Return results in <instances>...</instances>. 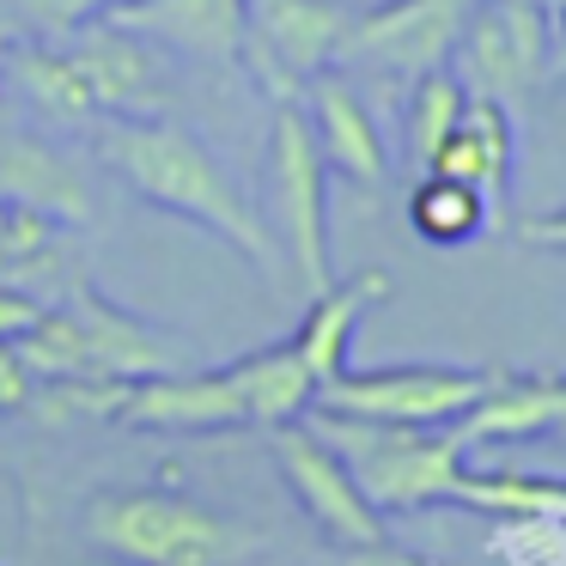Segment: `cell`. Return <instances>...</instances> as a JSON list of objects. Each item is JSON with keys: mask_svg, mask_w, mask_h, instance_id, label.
<instances>
[{"mask_svg": "<svg viewBox=\"0 0 566 566\" xmlns=\"http://www.w3.org/2000/svg\"><path fill=\"white\" fill-rule=\"evenodd\" d=\"M305 420L323 444H335V457L354 469L359 493L384 517L427 512V505H463L500 524L566 517V481L524 475V469H469V451L451 439V427H384V420L323 415V408H305Z\"/></svg>", "mask_w": 566, "mask_h": 566, "instance_id": "obj_1", "label": "cell"}, {"mask_svg": "<svg viewBox=\"0 0 566 566\" xmlns=\"http://www.w3.org/2000/svg\"><path fill=\"white\" fill-rule=\"evenodd\" d=\"M98 153L111 159V171L135 189L140 201L177 213V220L201 226V232L226 238L244 262H256L262 274H281V238L256 220V208L244 201V189L226 177V165L213 159V147L201 135H189L171 116H111L98 128Z\"/></svg>", "mask_w": 566, "mask_h": 566, "instance_id": "obj_2", "label": "cell"}, {"mask_svg": "<svg viewBox=\"0 0 566 566\" xmlns=\"http://www.w3.org/2000/svg\"><path fill=\"white\" fill-rule=\"evenodd\" d=\"M86 536L123 566H244L262 530L171 488H111L86 500Z\"/></svg>", "mask_w": 566, "mask_h": 566, "instance_id": "obj_3", "label": "cell"}, {"mask_svg": "<svg viewBox=\"0 0 566 566\" xmlns=\"http://www.w3.org/2000/svg\"><path fill=\"white\" fill-rule=\"evenodd\" d=\"M19 359L31 366V378H111V384H135L153 371H177L184 354L165 329L128 317L123 305L98 293L92 281L67 286L62 298L38 311L25 335H13Z\"/></svg>", "mask_w": 566, "mask_h": 566, "instance_id": "obj_4", "label": "cell"}, {"mask_svg": "<svg viewBox=\"0 0 566 566\" xmlns=\"http://www.w3.org/2000/svg\"><path fill=\"white\" fill-rule=\"evenodd\" d=\"M269 213L293 256L305 293L335 281L329 269V165L317 153V135L305 123V104L286 98L274 104L269 123Z\"/></svg>", "mask_w": 566, "mask_h": 566, "instance_id": "obj_5", "label": "cell"}, {"mask_svg": "<svg viewBox=\"0 0 566 566\" xmlns=\"http://www.w3.org/2000/svg\"><path fill=\"white\" fill-rule=\"evenodd\" d=\"M354 13V0H244L238 62L269 92V104L305 98L311 80L335 67V50H342Z\"/></svg>", "mask_w": 566, "mask_h": 566, "instance_id": "obj_6", "label": "cell"}, {"mask_svg": "<svg viewBox=\"0 0 566 566\" xmlns=\"http://www.w3.org/2000/svg\"><path fill=\"white\" fill-rule=\"evenodd\" d=\"M488 384L493 371H475V366H378V371L342 366L335 378L317 384L311 408L384 420V427H451Z\"/></svg>", "mask_w": 566, "mask_h": 566, "instance_id": "obj_7", "label": "cell"}, {"mask_svg": "<svg viewBox=\"0 0 566 566\" xmlns=\"http://www.w3.org/2000/svg\"><path fill=\"white\" fill-rule=\"evenodd\" d=\"M451 62H463L457 80H463L475 98H493V104H505V111H517L554 67L548 13L530 7V0H475Z\"/></svg>", "mask_w": 566, "mask_h": 566, "instance_id": "obj_8", "label": "cell"}, {"mask_svg": "<svg viewBox=\"0 0 566 566\" xmlns=\"http://www.w3.org/2000/svg\"><path fill=\"white\" fill-rule=\"evenodd\" d=\"M469 7L475 0H378V7H359L342 50H335V67L408 86V80L451 62Z\"/></svg>", "mask_w": 566, "mask_h": 566, "instance_id": "obj_9", "label": "cell"}, {"mask_svg": "<svg viewBox=\"0 0 566 566\" xmlns=\"http://www.w3.org/2000/svg\"><path fill=\"white\" fill-rule=\"evenodd\" d=\"M269 451H274V469H281L286 493L298 500V512H305L335 548H359V542L390 536V517L359 493L354 469L335 457V444H323L317 432H311V420L269 427Z\"/></svg>", "mask_w": 566, "mask_h": 566, "instance_id": "obj_10", "label": "cell"}, {"mask_svg": "<svg viewBox=\"0 0 566 566\" xmlns=\"http://www.w3.org/2000/svg\"><path fill=\"white\" fill-rule=\"evenodd\" d=\"M67 62L86 80L92 116H165V80H159V50L135 38L128 25H80L62 38Z\"/></svg>", "mask_w": 566, "mask_h": 566, "instance_id": "obj_11", "label": "cell"}, {"mask_svg": "<svg viewBox=\"0 0 566 566\" xmlns=\"http://www.w3.org/2000/svg\"><path fill=\"white\" fill-rule=\"evenodd\" d=\"M111 420L140 427V432H232V427H250L232 371H189V366L123 384Z\"/></svg>", "mask_w": 566, "mask_h": 566, "instance_id": "obj_12", "label": "cell"}, {"mask_svg": "<svg viewBox=\"0 0 566 566\" xmlns=\"http://www.w3.org/2000/svg\"><path fill=\"white\" fill-rule=\"evenodd\" d=\"M104 19L184 62L238 67V50H244V0H135V7H111Z\"/></svg>", "mask_w": 566, "mask_h": 566, "instance_id": "obj_13", "label": "cell"}, {"mask_svg": "<svg viewBox=\"0 0 566 566\" xmlns=\"http://www.w3.org/2000/svg\"><path fill=\"white\" fill-rule=\"evenodd\" d=\"M298 104H305V123H311V135H317V153H323V165H329V177H347L354 189L390 184V159H384L378 123H371L366 98H359L335 67L311 80Z\"/></svg>", "mask_w": 566, "mask_h": 566, "instance_id": "obj_14", "label": "cell"}, {"mask_svg": "<svg viewBox=\"0 0 566 566\" xmlns=\"http://www.w3.org/2000/svg\"><path fill=\"white\" fill-rule=\"evenodd\" d=\"M0 201H19L31 213H50L62 226L92 220V184L62 147L25 135V128H0Z\"/></svg>", "mask_w": 566, "mask_h": 566, "instance_id": "obj_15", "label": "cell"}, {"mask_svg": "<svg viewBox=\"0 0 566 566\" xmlns=\"http://www.w3.org/2000/svg\"><path fill=\"white\" fill-rule=\"evenodd\" d=\"M566 415V378H500L451 420V439L463 451H481V444H517L536 439V432H554V420Z\"/></svg>", "mask_w": 566, "mask_h": 566, "instance_id": "obj_16", "label": "cell"}, {"mask_svg": "<svg viewBox=\"0 0 566 566\" xmlns=\"http://www.w3.org/2000/svg\"><path fill=\"white\" fill-rule=\"evenodd\" d=\"M384 298H390V274L384 269H366V274H354V281H329V286L311 293V311L293 335V347L311 366V378L323 384L342 366H354V335H359V323H366V311L384 305Z\"/></svg>", "mask_w": 566, "mask_h": 566, "instance_id": "obj_17", "label": "cell"}, {"mask_svg": "<svg viewBox=\"0 0 566 566\" xmlns=\"http://www.w3.org/2000/svg\"><path fill=\"white\" fill-rule=\"evenodd\" d=\"M427 171L457 177V184L481 189V196H488V208H500L505 184H512V116H505V104L475 98V92H469L463 123H457L451 140L432 153Z\"/></svg>", "mask_w": 566, "mask_h": 566, "instance_id": "obj_18", "label": "cell"}, {"mask_svg": "<svg viewBox=\"0 0 566 566\" xmlns=\"http://www.w3.org/2000/svg\"><path fill=\"white\" fill-rule=\"evenodd\" d=\"M226 371H232L238 396H244L250 427H286V420H305L311 396H317V378H311V366L298 359L293 342L256 347V354H244L238 366H226Z\"/></svg>", "mask_w": 566, "mask_h": 566, "instance_id": "obj_19", "label": "cell"}, {"mask_svg": "<svg viewBox=\"0 0 566 566\" xmlns=\"http://www.w3.org/2000/svg\"><path fill=\"white\" fill-rule=\"evenodd\" d=\"M488 220H493L488 196L457 184V177H444V171H427L415 184V196H408V226L427 244H469V238L488 232Z\"/></svg>", "mask_w": 566, "mask_h": 566, "instance_id": "obj_20", "label": "cell"}, {"mask_svg": "<svg viewBox=\"0 0 566 566\" xmlns=\"http://www.w3.org/2000/svg\"><path fill=\"white\" fill-rule=\"evenodd\" d=\"M7 80L19 86V98L38 104V111H50V116H67V123H86V116H92L86 80H80L74 62H67L62 43L13 50V55H7Z\"/></svg>", "mask_w": 566, "mask_h": 566, "instance_id": "obj_21", "label": "cell"}, {"mask_svg": "<svg viewBox=\"0 0 566 566\" xmlns=\"http://www.w3.org/2000/svg\"><path fill=\"white\" fill-rule=\"evenodd\" d=\"M463 104H469V86L451 74V67H432V74L408 80L402 128H408V147H415L420 165H432V153L451 140V128L463 123Z\"/></svg>", "mask_w": 566, "mask_h": 566, "instance_id": "obj_22", "label": "cell"}, {"mask_svg": "<svg viewBox=\"0 0 566 566\" xmlns=\"http://www.w3.org/2000/svg\"><path fill=\"white\" fill-rule=\"evenodd\" d=\"M0 7H7L25 31H38L43 43H62V38H74L80 25L104 19L111 0H0Z\"/></svg>", "mask_w": 566, "mask_h": 566, "instance_id": "obj_23", "label": "cell"}, {"mask_svg": "<svg viewBox=\"0 0 566 566\" xmlns=\"http://www.w3.org/2000/svg\"><path fill=\"white\" fill-rule=\"evenodd\" d=\"M31 390H38L31 366L19 359L13 342H0V415H19V408H31Z\"/></svg>", "mask_w": 566, "mask_h": 566, "instance_id": "obj_24", "label": "cell"}, {"mask_svg": "<svg viewBox=\"0 0 566 566\" xmlns=\"http://www.w3.org/2000/svg\"><path fill=\"white\" fill-rule=\"evenodd\" d=\"M38 311H43V298H31V293H19V286L0 281V342L25 335L31 323H38Z\"/></svg>", "mask_w": 566, "mask_h": 566, "instance_id": "obj_25", "label": "cell"}, {"mask_svg": "<svg viewBox=\"0 0 566 566\" xmlns=\"http://www.w3.org/2000/svg\"><path fill=\"white\" fill-rule=\"evenodd\" d=\"M335 566H427L420 554H402V548H390V536H378V542H359V548H342V560Z\"/></svg>", "mask_w": 566, "mask_h": 566, "instance_id": "obj_26", "label": "cell"}, {"mask_svg": "<svg viewBox=\"0 0 566 566\" xmlns=\"http://www.w3.org/2000/svg\"><path fill=\"white\" fill-rule=\"evenodd\" d=\"M517 238L536 250H566V208H548V213H530L524 226H517Z\"/></svg>", "mask_w": 566, "mask_h": 566, "instance_id": "obj_27", "label": "cell"}, {"mask_svg": "<svg viewBox=\"0 0 566 566\" xmlns=\"http://www.w3.org/2000/svg\"><path fill=\"white\" fill-rule=\"evenodd\" d=\"M548 31H554V62L566 67V0H554V7H548Z\"/></svg>", "mask_w": 566, "mask_h": 566, "instance_id": "obj_28", "label": "cell"}, {"mask_svg": "<svg viewBox=\"0 0 566 566\" xmlns=\"http://www.w3.org/2000/svg\"><path fill=\"white\" fill-rule=\"evenodd\" d=\"M0 92H7V43H0Z\"/></svg>", "mask_w": 566, "mask_h": 566, "instance_id": "obj_29", "label": "cell"}, {"mask_svg": "<svg viewBox=\"0 0 566 566\" xmlns=\"http://www.w3.org/2000/svg\"><path fill=\"white\" fill-rule=\"evenodd\" d=\"M554 432H560V439H566V415H560V420H554Z\"/></svg>", "mask_w": 566, "mask_h": 566, "instance_id": "obj_30", "label": "cell"}, {"mask_svg": "<svg viewBox=\"0 0 566 566\" xmlns=\"http://www.w3.org/2000/svg\"><path fill=\"white\" fill-rule=\"evenodd\" d=\"M111 7H135V0H111ZM111 7H104V13H111Z\"/></svg>", "mask_w": 566, "mask_h": 566, "instance_id": "obj_31", "label": "cell"}, {"mask_svg": "<svg viewBox=\"0 0 566 566\" xmlns=\"http://www.w3.org/2000/svg\"><path fill=\"white\" fill-rule=\"evenodd\" d=\"M530 7H542V13H548V7H554V0H530Z\"/></svg>", "mask_w": 566, "mask_h": 566, "instance_id": "obj_32", "label": "cell"}]
</instances>
